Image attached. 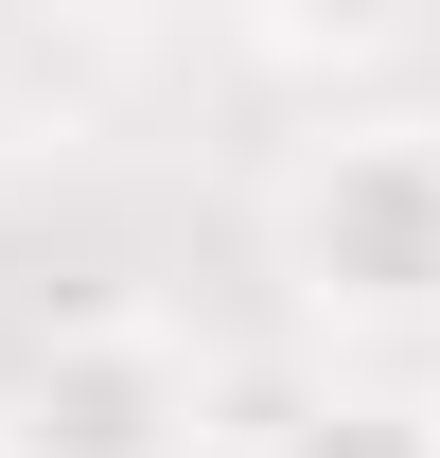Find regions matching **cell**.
Returning a JSON list of instances; mask_svg holds the SVG:
<instances>
[{"label":"cell","instance_id":"cell-1","mask_svg":"<svg viewBox=\"0 0 440 458\" xmlns=\"http://www.w3.org/2000/svg\"><path fill=\"white\" fill-rule=\"evenodd\" d=\"M265 265L334 335H440V123H317L265 176Z\"/></svg>","mask_w":440,"mask_h":458},{"label":"cell","instance_id":"cell-2","mask_svg":"<svg viewBox=\"0 0 440 458\" xmlns=\"http://www.w3.org/2000/svg\"><path fill=\"white\" fill-rule=\"evenodd\" d=\"M0 458H212V352L176 318H54L0 370Z\"/></svg>","mask_w":440,"mask_h":458},{"label":"cell","instance_id":"cell-3","mask_svg":"<svg viewBox=\"0 0 440 458\" xmlns=\"http://www.w3.org/2000/svg\"><path fill=\"white\" fill-rule=\"evenodd\" d=\"M229 18H247L282 71H387L423 36V0H229Z\"/></svg>","mask_w":440,"mask_h":458},{"label":"cell","instance_id":"cell-4","mask_svg":"<svg viewBox=\"0 0 440 458\" xmlns=\"http://www.w3.org/2000/svg\"><path fill=\"white\" fill-rule=\"evenodd\" d=\"M247 458H440V405H405V388H317V405H282Z\"/></svg>","mask_w":440,"mask_h":458},{"label":"cell","instance_id":"cell-5","mask_svg":"<svg viewBox=\"0 0 440 458\" xmlns=\"http://www.w3.org/2000/svg\"><path fill=\"white\" fill-rule=\"evenodd\" d=\"M89 18H176V0H89Z\"/></svg>","mask_w":440,"mask_h":458}]
</instances>
